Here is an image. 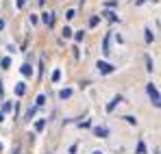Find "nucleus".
<instances>
[{
    "label": "nucleus",
    "instance_id": "1",
    "mask_svg": "<svg viewBox=\"0 0 161 154\" xmlns=\"http://www.w3.org/2000/svg\"><path fill=\"white\" fill-rule=\"evenodd\" d=\"M146 91H148V96H150V100H153V106H155V109H159V106H161V98H159L157 87H155L153 82H148V85H146Z\"/></svg>",
    "mask_w": 161,
    "mask_h": 154
},
{
    "label": "nucleus",
    "instance_id": "2",
    "mask_svg": "<svg viewBox=\"0 0 161 154\" xmlns=\"http://www.w3.org/2000/svg\"><path fill=\"white\" fill-rule=\"evenodd\" d=\"M96 67H98V72H100V74H111V72L115 70V67H113L111 63H107V61H98V63H96Z\"/></svg>",
    "mask_w": 161,
    "mask_h": 154
},
{
    "label": "nucleus",
    "instance_id": "3",
    "mask_svg": "<svg viewBox=\"0 0 161 154\" xmlns=\"http://www.w3.org/2000/svg\"><path fill=\"white\" fill-rule=\"evenodd\" d=\"M42 22H44L46 26H53V24H54V13H50V11L42 13Z\"/></svg>",
    "mask_w": 161,
    "mask_h": 154
},
{
    "label": "nucleus",
    "instance_id": "4",
    "mask_svg": "<svg viewBox=\"0 0 161 154\" xmlns=\"http://www.w3.org/2000/svg\"><path fill=\"white\" fill-rule=\"evenodd\" d=\"M94 135L100 137V139H105V137L109 135V128H105V126H96V128H94Z\"/></svg>",
    "mask_w": 161,
    "mask_h": 154
},
{
    "label": "nucleus",
    "instance_id": "5",
    "mask_svg": "<svg viewBox=\"0 0 161 154\" xmlns=\"http://www.w3.org/2000/svg\"><path fill=\"white\" fill-rule=\"evenodd\" d=\"M120 102H122V98H120V96H115V98H111V102L107 104V113H111V111H113V109H115V106H118Z\"/></svg>",
    "mask_w": 161,
    "mask_h": 154
},
{
    "label": "nucleus",
    "instance_id": "6",
    "mask_svg": "<svg viewBox=\"0 0 161 154\" xmlns=\"http://www.w3.org/2000/svg\"><path fill=\"white\" fill-rule=\"evenodd\" d=\"M144 39H146V44H153L155 35H153V30H150V28H146V30H144Z\"/></svg>",
    "mask_w": 161,
    "mask_h": 154
},
{
    "label": "nucleus",
    "instance_id": "7",
    "mask_svg": "<svg viewBox=\"0 0 161 154\" xmlns=\"http://www.w3.org/2000/svg\"><path fill=\"white\" fill-rule=\"evenodd\" d=\"M24 91H26V85L24 82H18L15 85V96H24Z\"/></svg>",
    "mask_w": 161,
    "mask_h": 154
},
{
    "label": "nucleus",
    "instance_id": "8",
    "mask_svg": "<svg viewBox=\"0 0 161 154\" xmlns=\"http://www.w3.org/2000/svg\"><path fill=\"white\" fill-rule=\"evenodd\" d=\"M144 59H146V70H148V72H153V70H155V63H153V59H150V54H146Z\"/></svg>",
    "mask_w": 161,
    "mask_h": 154
},
{
    "label": "nucleus",
    "instance_id": "9",
    "mask_svg": "<svg viewBox=\"0 0 161 154\" xmlns=\"http://www.w3.org/2000/svg\"><path fill=\"white\" fill-rule=\"evenodd\" d=\"M20 72H22V74H24V76H31V74H33V67H31V65H28V63H24V65H22V70H20Z\"/></svg>",
    "mask_w": 161,
    "mask_h": 154
},
{
    "label": "nucleus",
    "instance_id": "10",
    "mask_svg": "<svg viewBox=\"0 0 161 154\" xmlns=\"http://www.w3.org/2000/svg\"><path fill=\"white\" fill-rule=\"evenodd\" d=\"M70 96H72V89H61V91H59V98H61V100H65V98H70Z\"/></svg>",
    "mask_w": 161,
    "mask_h": 154
},
{
    "label": "nucleus",
    "instance_id": "11",
    "mask_svg": "<svg viewBox=\"0 0 161 154\" xmlns=\"http://www.w3.org/2000/svg\"><path fill=\"white\" fill-rule=\"evenodd\" d=\"M44 102H46V96H44V93H39V96H37V100H35V106L39 109V106H44Z\"/></svg>",
    "mask_w": 161,
    "mask_h": 154
},
{
    "label": "nucleus",
    "instance_id": "12",
    "mask_svg": "<svg viewBox=\"0 0 161 154\" xmlns=\"http://www.w3.org/2000/svg\"><path fill=\"white\" fill-rule=\"evenodd\" d=\"M11 111H13V104H11V102H4V104H2V111H0V113H11Z\"/></svg>",
    "mask_w": 161,
    "mask_h": 154
},
{
    "label": "nucleus",
    "instance_id": "13",
    "mask_svg": "<svg viewBox=\"0 0 161 154\" xmlns=\"http://www.w3.org/2000/svg\"><path fill=\"white\" fill-rule=\"evenodd\" d=\"M44 126H46V119H37V122H35V130H37V132L44 130Z\"/></svg>",
    "mask_w": 161,
    "mask_h": 154
},
{
    "label": "nucleus",
    "instance_id": "14",
    "mask_svg": "<svg viewBox=\"0 0 161 154\" xmlns=\"http://www.w3.org/2000/svg\"><path fill=\"white\" fill-rule=\"evenodd\" d=\"M103 15H107V20H111V22H115V20H118V15H115L113 11H105Z\"/></svg>",
    "mask_w": 161,
    "mask_h": 154
},
{
    "label": "nucleus",
    "instance_id": "15",
    "mask_svg": "<svg viewBox=\"0 0 161 154\" xmlns=\"http://www.w3.org/2000/svg\"><path fill=\"white\" fill-rule=\"evenodd\" d=\"M137 154H146V146H144V141H137Z\"/></svg>",
    "mask_w": 161,
    "mask_h": 154
},
{
    "label": "nucleus",
    "instance_id": "16",
    "mask_svg": "<svg viewBox=\"0 0 161 154\" xmlns=\"http://www.w3.org/2000/svg\"><path fill=\"white\" fill-rule=\"evenodd\" d=\"M61 80V70H54L53 72V82H59Z\"/></svg>",
    "mask_w": 161,
    "mask_h": 154
},
{
    "label": "nucleus",
    "instance_id": "17",
    "mask_svg": "<svg viewBox=\"0 0 161 154\" xmlns=\"http://www.w3.org/2000/svg\"><path fill=\"white\" fill-rule=\"evenodd\" d=\"M98 22H100V18H98V15H94V18H89V26H92V28H94V26L98 24Z\"/></svg>",
    "mask_w": 161,
    "mask_h": 154
},
{
    "label": "nucleus",
    "instance_id": "18",
    "mask_svg": "<svg viewBox=\"0 0 161 154\" xmlns=\"http://www.w3.org/2000/svg\"><path fill=\"white\" fill-rule=\"evenodd\" d=\"M105 7H107V9H113V7H118V0H107V2H105Z\"/></svg>",
    "mask_w": 161,
    "mask_h": 154
},
{
    "label": "nucleus",
    "instance_id": "19",
    "mask_svg": "<svg viewBox=\"0 0 161 154\" xmlns=\"http://www.w3.org/2000/svg\"><path fill=\"white\" fill-rule=\"evenodd\" d=\"M65 18H68V20H72V18H76V11H74V9H68V13H65Z\"/></svg>",
    "mask_w": 161,
    "mask_h": 154
},
{
    "label": "nucleus",
    "instance_id": "20",
    "mask_svg": "<svg viewBox=\"0 0 161 154\" xmlns=\"http://www.w3.org/2000/svg\"><path fill=\"white\" fill-rule=\"evenodd\" d=\"M72 33H74V30H72V28H68V26H65V28H63V37H65V39H68V37H72Z\"/></svg>",
    "mask_w": 161,
    "mask_h": 154
},
{
    "label": "nucleus",
    "instance_id": "21",
    "mask_svg": "<svg viewBox=\"0 0 161 154\" xmlns=\"http://www.w3.org/2000/svg\"><path fill=\"white\" fill-rule=\"evenodd\" d=\"M79 126H80V128H89L92 122H89V119H83V122H79Z\"/></svg>",
    "mask_w": 161,
    "mask_h": 154
},
{
    "label": "nucleus",
    "instance_id": "22",
    "mask_svg": "<svg viewBox=\"0 0 161 154\" xmlns=\"http://www.w3.org/2000/svg\"><path fill=\"white\" fill-rule=\"evenodd\" d=\"M124 119H126V122H129V124H131V126H135V124H137V119H135L133 115H126V117H124Z\"/></svg>",
    "mask_w": 161,
    "mask_h": 154
},
{
    "label": "nucleus",
    "instance_id": "23",
    "mask_svg": "<svg viewBox=\"0 0 161 154\" xmlns=\"http://www.w3.org/2000/svg\"><path fill=\"white\" fill-rule=\"evenodd\" d=\"M83 37H85V33H83V30L74 33V39H76V41H83Z\"/></svg>",
    "mask_w": 161,
    "mask_h": 154
},
{
    "label": "nucleus",
    "instance_id": "24",
    "mask_svg": "<svg viewBox=\"0 0 161 154\" xmlns=\"http://www.w3.org/2000/svg\"><path fill=\"white\" fill-rule=\"evenodd\" d=\"M0 65H2V67H9V65H11V59H7V56H4V59L0 61Z\"/></svg>",
    "mask_w": 161,
    "mask_h": 154
},
{
    "label": "nucleus",
    "instance_id": "25",
    "mask_svg": "<svg viewBox=\"0 0 161 154\" xmlns=\"http://www.w3.org/2000/svg\"><path fill=\"white\" fill-rule=\"evenodd\" d=\"M24 4H26V0H18V7H20V9H22Z\"/></svg>",
    "mask_w": 161,
    "mask_h": 154
},
{
    "label": "nucleus",
    "instance_id": "26",
    "mask_svg": "<svg viewBox=\"0 0 161 154\" xmlns=\"http://www.w3.org/2000/svg\"><path fill=\"white\" fill-rule=\"evenodd\" d=\"M2 28H4V20H0V30H2Z\"/></svg>",
    "mask_w": 161,
    "mask_h": 154
},
{
    "label": "nucleus",
    "instance_id": "27",
    "mask_svg": "<svg viewBox=\"0 0 161 154\" xmlns=\"http://www.w3.org/2000/svg\"><path fill=\"white\" fill-rule=\"evenodd\" d=\"M142 2H146V0H135V4H142Z\"/></svg>",
    "mask_w": 161,
    "mask_h": 154
},
{
    "label": "nucleus",
    "instance_id": "28",
    "mask_svg": "<svg viewBox=\"0 0 161 154\" xmlns=\"http://www.w3.org/2000/svg\"><path fill=\"white\" fill-rule=\"evenodd\" d=\"M0 122H4V113H0Z\"/></svg>",
    "mask_w": 161,
    "mask_h": 154
},
{
    "label": "nucleus",
    "instance_id": "29",
    "mask_svg": "<svg viewBox=\"0 0 161 154\" xmlns=\"http://www.w3.org/2000/svg\"><path fill=\"white\" fill-rule=\"evenodd\" d=\"M153 154H159V148H155V152H153Z\"/></svg>",
    "mask_w": 161,
    "mask_h": 154
},
{
    "label": "nucleus",
    "instance_id": "30",
    "mask_svg": "<svg viewBox=\"0 0 161 154\" xmlns=\"http://www.w3.org/2000/svg\"><path fill=\"white\" fill-rule=\"evenodd\" d=\"M44 2H46V0H39V4H44Z\"/></svg>",
    "mask_w": 161,
    "mask_h": 154
},
{
    "label": "nucleus",
    "instance_id": "31",
    "mask_svg": "<svg viewBox=\"0 0 161 154\" xmlns=\"http://www.w3.org/2000/svg\"><path fill=\"white\" fill-rule=\"evenodd\" d=\"M92 154H103V152H92Z\"/></svg>",
    "mask_w": 161,
    "mask_h": 154
},
{
    "label": "nucleus",
    "instance_id": "32",
    "mask_svg": "<svg viewBox=\"0 0 161 154\" xmlns=\"http://www.w3.org/2000/svg\"><path fill=\"white\" fill-rule=\"evenodd\" d=\"M0 152H2V143H0Z\"/></svg>",
    "mask_w": 161,
    "mask_h": 154
},
{
    "label": "nucleus",
    "instance_id": "33",
    "mask_svg": "<svg viewBox=\"0 0 161 154\" xmlns=\"http://www.w3.org/2000/svg\"><path fill=\"white\" fill-rule=\"evenodd\" d=\"M48 154H50V152H48Z\"/></svg>",
    "mask_w": 161,
    "mask_h": 154
}]
</instances>
